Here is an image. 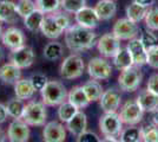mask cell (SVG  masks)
<instances>
[{
    "mask_svg": "<svg viewBox=\"0 0 158 142\" xmlns=\"http://www.w3.org/2000/svg\"><path fill=\"white\" fill-rule=\"evenodd\" d=\"M139 39L143 43V45L145 46L146 50H149L150 47L155 46V45L158 44V37L153 33V31L149 30V28H146V30H144V31L142 32Z\"/></svg>",
    "mask_w": 158,
    "mask_h": 142,
    "instance_id": "cell-38",
    "label": "cell"
},
{
    "mask_svg": "<svg viewBox=\"0 0 158 142\" xmlns=\"http://www.w3.org/2000/svg\"><path fill=\"white\" fill-rule=\"evenodd\" d=\"M112 59H113L114 68L117 69V70H119V71H123V70H125V69L135 65L131 58V54L127 51L126 47H120L119 51L116 54V56Z\"/></svg>",
    "mask_w": 158,
    "mask_h": 142,
    "instance_id": "cell-27",
    "label": "cell"
},
{
    "mask_svg": "<svg viewBox=\"0 0 158 142\" xmlns=\"http://www.w3.org/2000/svg\"><path fill=\"white\" fill-rule=\"evenodd\" d=\"M34 58L35 56L32 47L27 46L26 44L18 49L11 50V54H10V62L19 69L30 68L34 62Z\"/></svg>",
    "mask_w": 158,
    "mask_h": 142,
    "instance_id": "cell-10",
    "label": "cell"
},
{
    "mask_svg": "<svg viewBox=\"0 0 158 142\" xmlns=\"http://www.w3.org/2000/svg\"><path fill=\"white\" fill-rule=\"evenodd\" d=\"M85 70V63L81 56L78 54H72L67 56L64 62L60 65V76L67 80V81H72L79 78Z\"/></svg>",
    "mask_w": 158,
    "mask_h": 142,
    "instance_id": "cell-4",
    "label": "cell"
},
{
    "mask_svg": "<svg viewBox=\"0 0 158 142\" xmlns=\"http://www.w3.org/2000/svg\"><path fill=\"white\" fill-rule=\"evenodd\" d=\"M35 8L37 6L33 0H19L17 2V12L21 18H25L28 14H31Z\"/></svg>",
    "mask_w": 158,
    "mask_h": 142,
    "instance_id": "cell-37",
    "label": "cell"
},
{
    "mask_svg": "<svg viewBox=\"0 0 158 142\" xmlns=\"http://www.w3.org/2000/svg\"><path fill=\"white\" fill-rule=\"evenodd\" d=\"M40 93L44 104L48 107L60 105L67 100L69 95L65 85L59 81H48Z\"/></svg>",
    "mask_w": 158,
    "mask_h": 142,
    "instance_id": "cell-2",
    "label": "cell"
},
{
    "mask_svg": "<svg viewBox=\"0 0 158 142\" xmlns=\"http://www.w3.org/2000/svg\"><path fill=\"white\" fill-rule=\"evenodd\" d=\"M155 1H156V0H155Z\"/></svg>",
    "mask_w": 158,
    "mask_h": 142,
    "instance_id": "cell-53",
    "label": "cell"
},
{
    "mask_svg": "<svg viewBox=\"0 0 158 142\" xmlns=\"http://www.w3.org/2000/svg\"><path fill=\"white\" fill-rule=\"evenodd\" d=\"M139 142H143V141H139Z\"/></svg>",
    "mask_w": 158,
    "mask_h": 142,
    "instance_id": "cell-51",
    "label": "cell"
},
{
    "mask_svg": "<svg viewBox=\"0 0 158 142\" xmlns=\"http://www.w3.org/2000/svg\"><path fill=\"white\" fill-rule=\"evenodd\" d=\"M139 107L142 108L143 111L148 113H153L158 108V96L151 93L149 89H142L139 91L138 96L136 98Z\"/></svg>",
    "mask_w": 158,
    "mask_h": 142,
    "instance_id": "cell-19",
    "label": "cell"
},
{
    "mask_svg": "<svg viewBox=\"0 0 158 142\" xmlns=\"http://www.w3.org/2000/svg\"><path fill=\"white\" fill-rule=\"evenodd\" d=\"M142 129V141L143 142H158L157 126H146Z\"/></svg>",
    "mask_w": 158,
    "mask_h": 142,
    "instance_id": "cell-39",
    "label": "cell"
},
{
    "mask_svg": "<svg viewBox=\"0 0 158 142\" xmlns=\"http://www.w3.org/2000/svg\"><path fill=\"white\" fill-rule=\"evenodd\" d=\"M120 142H139L142 141V129L136 126H129L127 128H123L120 136Z\"/></svg>",
    "mask_w": 158,
    "mask_h": 142,
    "instance_id": "cell-32",
    "label": "cell"
},
{
    "mask_svg": "<svg viewBox=\"0 0 158 142\" xmlns=\"http://www.w3.org/2000/svg\"><path fill=\"white\" fill-rule=\"evenodd\" d=\"M126 49L131 54V58L135 65L143 67L145 64H148V50L145 49L139 38H133L131 41H129Z\"/></svg>",
    "mask_w": 158,
    "mask_h": 142,
    "instance_id": "cell-17",
    "label": "cell"
},
{
    "mask_svg": "<svg viewBox=\"0 0 158 142\" xmlns=\"http://www.w3.org/2000/svg\"><path fill=\"white\" fill-rule=\"evenodd\" d=\"M28 124L23 118H15L7 129V139L10 142H27L30 139Z\"/></svg>",
    "mask_w": 158,
    "mask_h": 142,
    "instance_id": "cell-12",
    "label": "cell"
},
{
    "mask_svg": "<svg viewBox=\"0 0 158 142\" xmlns=\"http://www.w3.org/2000/svg\"><path fill=\"white\" fill-rule=\"evenodd\" d=\"M74 20H76V24H78L80 26L93 30L98 26L100 19L93 7L84 6L74 14Z\"/></svg>",
    "mask_w": 158,
    "mask_h": 142,
    "instance_id": "cell-16",
    "label": "cell"
},
{
    "mask_svg": "<svg viewBox=\"0 0 158 142\" xmlns=\"http://www.w3.org/2000/svg\"><path fill=\"white\" fill-rule=\"evenodd\" d=\"M21 78V69L11 62L0 67V81L5 84H15Z\"/></svg>",
    "mask_w": 158,
    "mask_h": 142,
    "instance_id": "cell-21",
    "label": "cell"
},
{
    "mask_svg": "<svg viewBox=\"0 0 158 142\" xmlns=\"http://www.w3.org/2000/svg\"><path fill=\"white\" fill-rule=\"evenodd\" d=\"M133 1H135L136 4H138L139 6L146 7V8L152 7L153 2H155V0H133Z\"/></svg>",
    "mask_w": 158,
    "mask_h": 142,
    "instance_id": "cell-45",
    "label": "cell"
},
{
    "mask_svg": "<svg viewBox=\"0 0 158 142\" xmlns=\"http://www.w3.org/2000/svg\"><path fill=\"white\" fill-rule=\"evenodd\" d=\"M84 6H86V0H61V8L66 13L76 14Z\"/></svg>",
    "mask_w": 158,
    "mask_h": 142,
    "instance_id": "cell-35",
    "label": "cell"
},
{
    "mask_svg": "<svg viewBox=\"0 0 158 142\" xmlns=\"http://www.w3.org/2000/svg\"><path fill=\"white\" fill-rule=\"evenodd\" d=\"M78 110L79 109L76 108L72 103H70L69 101H65L63 102L59 105V108H58V117H59V120L61 122L67 123L73 116L77 114Z\"/></svg>",
    "mask_w": 158,
    "mask_h": 142,
    "instance_id": "cell-34",
    "label": "cell"
},
{
    "mask_svg": "<svg viewBox=\"0 0 158 142\" xmlns=\"http://www.w3.org/2000/svg\"><path fill=\"white\" fill-rule=\"evenodd\" d=\"M87 74L96 81H107L112 76V67L103 57H94L87 64Z\"/></svg>",
    "mask_w": 158,
    "mask_h": 142,
    "instance_id": "cell-7",
    "label": "cell"
},
{
    "mask_svg": "<svg viewBox=\"0 0 158 142\" xmlns=\"http://www.w3.org/2000/svg\"><path fill=\"white\" fill-rule=\"evenodd\" d=\"M146 28L151 31H158V7H150L144 18Z\"/></svg>",
    "mask_w": 158,
    "mask_h": 142,
    "instance_id": "cell-36",
    "label": "cell"
},
{
    "mask_svg": "<svg viewBox=\"0 0 158 142\" xmlns=\"http://www.w3.org/2000/svg\"><path fill=\"white\" fill-rule=\"evenodd\" d=\"M35 6L43 13L51 14L61 8V0H35Z\"/></svg>",
    "mask_w": 158,
    "mask_h": 142,
    "instance_id": "cell-33",
    "label": "cell"
},
{
    "mask_svg": "<svg viewBox=\"0 0 158 142\" xmlns=\"http://www.w3.org/2000/svg\"><path fill=\"white\" fill-rule=\"evenodd\" d=\"M35 93V90L33 89L30 78H20L19 81L14 84V94L15 97H18L20 100L25 101V100H31L33 95Z\"/></svg>",
    "mask_w": 158,
    "mask_h": 142,
    "instance_id": "cell-25",
    "label": "cell"
},
{
    "mask_svg": "<svg viewBox=\"0 0 158 142\" xmlns=\"http://www.w3.org/2000/svg\"><path fill=\"white\" fill-rule=\"evenodd\" d=\"M142 80H143V74H142L140 67L132 65L120 72L118 77L119 88L126 93L136 91L139 88Z\"/></svg>",
    "mask_w": 158,
    "mask_h": 142,
    "instance_id": "cell-5",
    "label": "cell"
},
{
    "mask_svg": "<svg viewBox=\"0 0 158 142\" xmlns=\"http://www.w3.org/2000/svg\"><path fill=\"white\" fill-rule=\"evenodd\" d=\"M6 137L7 136L5 134V131L0 128V142H6Z\"/></svg>",
    "mask_w": 158,
    "mask_h": 142,
    "instance_id": "cell-48",
    "label": "cell"
},
{
    "mask_svg": "<svg viewBox=\"0 0 158 142\" xmlns=\"http://www.w3.org/2000/svg\"><path fill=\"white\" fill-rule=\"evenodd\" d=\"M7 116H8V113H7L6 104L0 103V124L4 123V122H6Z\"/></svg>",
    "mask_w": 158,
    "mask_h": 142,
    "instance_id": "cell-44",
    "label": "cell"
},
{
    "mask_svg": "<svg viewBox=\"0 0 158 142\" xmlns=\"http://www.w3.org/2000/svg\"><path fill=\"white\" fill-rule=\"evenodd\" d=\"M44 18H45V13H43L40 10L35 8L32 13L24 18V25L28 31L38 32V31H40Z\"/></svg>",
    "mask_w": 158,
    "mask_h": 142,
    "instance_id": "cell-26",
    "label": "cell"
},
{
    "mask_svg": "<svg viewBox=\"0 0 158 142\" xmlns=\"http://www.w3.org/2000/svg\"><path fill=\"white\" fill-rule=\"evenodd\" d=\"M143 115H144V111L139 107L136 100H130L125 102L119 113L123 123H125L127 126H136L143 120Z\"/></svg>",
    "mask_w": 158,
    "mask_h": 142,
    "instance_id": "cell-9",
    "label": "cell"
},
{
    "mask_svg": "<svg viewBox=\"0 0 158 142\" xmlns=\"http://www.w3.org/2000/svg\"><path fill=\"white\" fill-rule=\"evenodd\" d=\"M17 4L11 0H0V21L6 24H14L18 20Z\"/></svg>",
    "mask_w": 158,
    "mask_h": 142,
    "instance_id": "cell-20",
    "label": "cell"
},
{
    "mask_svg": "<svg viewBox=\"0 0 158 142\" xmlns=\"http://www.w3.org/2000/svg\"><path fill=\"white\" fill-rule=\"evenodd\" d=\"M93 8L100 20H110L117 13V4L114 0H99Z\"/></svg>",
    "mask_w": 158,
    "mask_h": 142,
    "instance_id": "cell-22",
    "label": "cell"
},
{
    "mask_svg": "<svg viewBox=\"0 0 158 142\" xmlns=\"http://www.w3.org/2000/svg\"><path fill=\"white\" fill-rule=\"evenodd\" d=\"M5 58V52H4V49H2V46L0 45V62L2 61Z\"/></svg>",
    "mask_w": 158,
    "mask_h": 142,
    "instance_id": "cell-49",
    "label": "cell"
},
{
    "mask_svg": "<svg viewBox=\"0 0 158 142\" xmlns=\"http://www.w3.org/2000/svg\"><path fill=\"white\" fill-rule=\"evenodd\" d=\"M146 88L149 89L151 93L158 96V74H155L150 76L149 81L146 83Z\"/></svg>",
    "mask_w": 158,
    "mask_h": 142,
    "instance_id": "cell-43",
    "label": "cell"
},
{
    "mask_svg": "<svg viewBox=\"0 0 158 142\" xmlns=\"http://www.w3.org/2000/svg\"><path fill=\"white\" fill-rule=\"evenodd\" d=\"M64 34L66 46L74 54L85 52L97 44V36L93 30L80 26L78 24L71 25Z\"/></svg>",
    "mask_w": 158,
    "mask_h": 142,
    "instance_id": "cell-1",
    "label": "cell"
},
{
    "mask_svg": "<svg viewBox=\"0 0 158 142\" xmlns=\"http://www.w3.org/2000/svg\"><path fill=\"white\" fill-rule=\"evenodd\" d=\"M86 128H87V117L85 113H83L81 110H78L77 114L66 123V129L74 136L83 134L84 131H86Z\"/></svg>",
    "mask_w": 158,
    "mask_h": 142,
    "instance_id": "cell-23",
    "label": "cell"
},
{
    "mask_svg": "<svg viewBox=\"0 0 158 142\" xmlns=\"http://www.w3.org/2000/svg\"><path fill=\"white\" fill-rule=\"evenodd\" d=\"M152 122H153V124H155V126H157L158 127V108L153 111V115H152Z\"/></svg>",
    "mask_w": 158,
    "mask_h": 142,
    "instance_id": "cell-47",
    "label": "cell"
},
{
    "mask_svg": "<svg viewBox=\"0 0 158 142\" xmlns=\"http://www.w3.org/2000/svg\"><path fill=\"white\" fill-rule=\"evenodd\" d=\"M120 102L122 95L119 90L116 88H110L102 94L99 98V105L104 113H114L120 107Z\"/></svg>",
    "mask_w": 158,
    "mask_h": 142,
    "instance_id": "cell-13",
    "label": "cell"
},
{
    "mask_svg": "<svg viewBox=\"0 0 158 142\" xmlns=\"http://www.w3.org/2000/svg\"><path fill=\"white\" fill-rule=\"evenodd\" d=\"M114 1H116V0H114Z\"/></svg>",
    "mask_w": 158,
    "mask_h": 142,
    "instance_id": "cell-52",
    "label": "cell"
},
{
    "mask_svg": "<svg viewBox=\"0 0 158 142\" xmlns=\"http://www.w3.org/2000/svg\"><path fill=\"white\" fill-rule=\"evenodd\" d=\"M112 33L119 41H131L133 38H137L139 34V27L137 23H133L127 18H120L114 23Z\"/></svg>",
    "mask_w": 158,
    "mask_h": 142,
    "instance_id": "cell-8",
    "label": "cell"
},
{
    "mask_svg": "<svg viewBox=\"0 0 158 142\" xmlns=\"http://www.w3.org/2000/svg\"><path fill=\"white\" fill-rule=\"evenodd\" d=\"M63 54H64L63 45L60 44L59 41H54L47 43L46 46L44 47V52H43L44 58L50 62H54L60 59Z\"/></svg>",
    "mask_w": 158,
    "mask_h": 142,
    "instance_id": "cell-28",
    "label": "cell"
},
{
    "mask_svg": "<svg viewBox=\"0 0 158 142\" xmlns=\"http://www.w3.org/2000/svg\"><path fill=\"white\" fill-rule=\"evenodd\" d=\"M77 142H100V139L96 133L86 130L83 134L77 136Z\"/></svg>",
    "mask_w": 158,
    "mask_h": 142,
    "instance_id": "cell-42",
    "label": "cell"
},
{
    "mask_svg": "<svg viewBox=\"0 0 158 142\" xmlns=\"http://www.w3.org/2000/svg\"><path fill=\"white\" fill-rule=\"evenodd\" d=\"M24 108H25V103H24L23 100H20L18 97L11 98L6 104L8 116H11L13 120H15V118H21V117H23Z\"/></svg>",
    "mask_w": 158,
    "mask_h": 142,
    "instance_id": "cell-31",
    "label": "cell"
},
{
    "mask_svg": "<svg viewBox=\"0 0 158 142\" xmlns=\"http://www.w3.org/2000/svg\"><path fill=\"white\" fill-rule=\"evenodd\" d=\"M120 47V41L113 33L103 34L97 41L98 52L105 58H113Z\"/></svg>",
    "mask_w": 158,
    "mask_h": 142,
    "instance_id": "cell-11",
    "label": "cell"
},
{
    "mask_svg": "<svg viewBox=\"0 0 158 142\" xmlns=\"http://www.w3.org/2000/svg\"><path fill=\"white\" fill-rule=\"evenodd\" d=\"M148 64L152 69H158V44L148 50Z\"/></svg>",
    "mask_w": 158,
    "mask_h": 142,
    "instance_id": "cell-41",
    "label": "cell"
},
{
    "mask_svg": "<svg viewBox=\"0 0 158 142\" xmlns=\"http://www.w3.org/2000/svg\"><path fill=\"white\" fill-rule=\"evenodd\" d=\"M30 81H31V84H32L33 89L35 91H41L44 87L46 85V83L48 82L47 77L43 74H33L31 77H30Z\"/></svg>",
    "mask_w": 158,
    "mask_h": 142,
    "instance_id": "cell-40",
    "label": "cell"
},
{
    "mask_svg": "<svg viewBox=\"0 0 158 142\" xmlns=\"http://www.w3.org/2000/svg\"><path fill=\"white\" fill-rule=\"evenodd\" d=\"M100 142H120L117 137H112V136H105L103 140H100Z\"/></svg>",
    "mask_w": 158,
    "mask_h": 142,
    "instance_id": "cell-46",
    "label": "cell"
},
{
    "mask_svg": "<svg viewBox=\"0 0 158 142\" xmlns=\"http://www.w3.org/2000/svg\"><path fill=\"white\" fill-rule=\"evenodd\" d=\"M148 10L149 8L139 6L138 4H136L135 1H132L131 4L127 5V7H126V11H125L126 18L130 19L131 21H133V23H137L138 24L139 21L144 20L145 15L148 13Z\"/></svg>",
    "mask_w": 158,
    "mask_h": 142,
    "instance_id": "cell-30",
    "label": "cell"
},
{
    "mask_svg": "<svg viewBox=\"0 0 158 142\" xmlns=\"http://www.w3.org/2000/svg\"><path fill=\"white\" fill-rule=\"evenodd\" d=\"M2 25H1V21H0V38H1V34H2Z\"/></svg>",
    "mask_w": 158,
    "mask_h": 142,
    "instance_id": "cell-50",
    "label": "cell"
},
{
    "mask_svg": "<svg viewBox=\"0 0 158 142\" xmlns=\"http://www.w3.org/2000/svg\"><path fill=\"white\" fill-rule=\"evenodd\" d=\"M66 127L60 122L51 121L46 123L43 129V141L44 142H65Z\"/></svg>",
    "mask_w": 158,
    "mask_h": 142,
    "instance_id": "cell-14",
    "label": "cell"
},
{
    "mask_svg": "<svg viewBox=\"0 0 158 142\" xmlns=\"http://www.w3.org/2000/svg\"><path fill=\"white\" fill-rule=\"evenodd\" d=\"M21 118L26 122L28 126H33V127L45 126L47 118L46 105L44 104V102H28L27 104H25Z\"/></svg>",
    "mask_w": 158,
    "mask_h": 142,
    "instance_id": "cell-3",
    "label": "cell"
},
{
    "mask_svg": "<svg viewBox=\"0 0 158 142\" xmlns=\"http://www.w3.org/2000/svg\"><path fill=\"white\" fill-rule=\"evenodd\" d=\"M67 101L72 103L79 110L86 108L90 104V101H89L83 87H73L67 95Z\"/></svg>",
    "mask_w": 158,
    "mask_h": 142,
    "instance_id": "cell-24",
    "label": "cell"
},
{
    "mask_svg": "<svg viewBox=\"0 0 158 142\" xmlns=\"http://www.w3.org/2000/svg\"><path fill=\"white\" fill-rule=\"evenodd\" d=\"M41 33L44 34L48 39H57L59 38L65 31L59 26V24L54 19L53 14H45V18L43 20L41 27H40Z\"/></svg>",
    "mask_w": 158,
    "mask_h": 142,
    "instance_id": "cell-18",
    "label": "cell"
},
{
    "mask_svg": "<svg viewBox=\"0 0 158 142\" xmlns=\"http://www.w3.org/2000/svg\"><path fill=\"white\" fill-rule=\"evenodd\" d=\"M83 89H84V91H85L86 96H87L90 102L99 101L102 94L104 93L102 84L96 80H91V81H87L86 83H84Z\"/></svg>",
    "mask_w": 158,
    "mask_h": 142,
    "instance_id": "cell-29",
    "label": "cell"
},
{
    "mask_svg": "<svg viewBox=\"0 0 158 142\" xmlns=\"http://www.w3.org/2000/svg\"><path fill=\"white\" fill-rule=\"evenodd\" d=\"M99 129L104 136L119 137L123 130V121L117 111L114 113H104L99 120Z\"/></svg>",
    "mask_w": 158,
    "mask_h": 142,
    "instance_id": "cell-6",
    "label": "cell"
},
{
    "mask_svg": "<svg viewBox=\"0 0 158 142\" xmlns=\"http://www.w3.org/2000/svg\"><path fill=\"white\" fill-rule=\"evenodd\" d=\"M1 41L2 44L10 49V50H14V49H18V47L25 45L26 43V37L24 32L18 28V27H8L6 28L2 34H1Z\"/></svg>",
    "mask_w": 158,
    "mask_h": 142,
    "instance_id": "cell-15",
    "label": "cell"
}]
</instances>
